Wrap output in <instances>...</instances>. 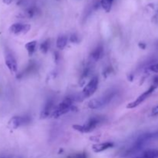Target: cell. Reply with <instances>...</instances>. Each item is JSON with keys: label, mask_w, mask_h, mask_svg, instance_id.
Here are the masks:
<instances>
[{"label": "cell", "mask_w": 158, "mask_h": 158, "mask_svg": "<svg viewBox=\"0 0 158 158\" xmlns=\"http://www.w3.org/2000/svg\"><path fill=\"white\" fill-rule=\"evenodd\" d=\"M117 94V90L110 89L109 91H106L105 94H103L101 97L91 100L88 103V107L91 110H97L104 107L110 103H111Z\"/></svg>", "instance_id": "6da1fadb"}, {"label": "cell", "mask_w": 158, "mask_h": 158, "mask_svg": "<svg viewBox=\"0 0 158 158\" xmlns=\"http://www.w3.org/2000/svg\"><path fill=\"white\" fill-rule=\"evenodd\" d=\"M57 1H59V0H57Z\"/></svg>", "instance_id": "4316f807"}, {"label": "cell", "mask_w": 158, "mask_h": 158, "mask_svg": "<svg viewBox=\"0 0 158 158\" xmlns=\"http://www.w3.org/2000/svg\"><path fill=\"white\" fill-rule=\"evenodd\" d=\"M104 120L105 118L103 116H93L84 124H75L73 126V128L75 131L82 133V134H86V133L92 132L93 131H94L95 128L101 124Z\"/></svg>", "instance_id": "7a4b0ae2"}, {"label": "cell", "mask_w": 158, "mask_h": 158, "mask_svg": "<svg viewBox=\"0 0 158 158\" xmlns=\"http://www.w3.org/2000/svg\"><path fill=\"white\" fill-rule=\"evenodd\" d=\"M36 46H37V41L35 40H32V41L28 42L26 45H25V48L27 50L28 54L29 56H32L34 54V52L36 50Z\"/></svg>", "instance_id": "5bb4252c"}, {"label": "cell", "mask_w": 158, "mask_h": 158, "mask_svg": "<svg viewBox=\"0 0 158 158\" xmlns=\"http://www.w3.org/2000/svg\"><path fill=\"white\" fill-rule=\"evenodd\" d=\"M148 70L151 71V72L158 73V63H154V64H152L151 65V66H148Z\"/></svg>", "instance_id": "ffe728a7"}, {"label": "cell", "mask_w": 158, "mask_h": 158, "mask_svg": "<svg viewBox=\"0 0 158 158\" xmlns=\"http://www.w3.org/2000/svg\"><path fill=\"white\" fill-rule=\"evenodd\" d=\"M104 56V48L102 44H98L90 52V60L93 62H97Z\"/></svg>", "instance_id": "30bf717a"}, {"label": "cell", "mask_w": 158, "mask_h": 158, "mask_svg": "<svg viewBox=\"0 0 158 158\" xmlns=\"http://www.w3.org/2000/svg\"><path fill=\"white\" fill-rule=\"evenodd\" d=\"M141 156H143L144 158H158V150H146L142 153Z\"/></svg>", "instance_id": "9a60e30c"}, {"label": "cell", "mask_w": 158, "mask_h": 158, "mask_svg": "<svg viewBox=\"0 0 158 158\" xmlns=\"http://www.w3.org/2000/svg\"><path fill=\"white\" fill-rule=\"evenodd\" d=\"M158 87V76L155 77L154 78V80H153L152 84L151 85V86L149 87V89H147L145 92H143L141 95L139 96L135 100H134L131 103H128L127 106V109H134V108L137 107L139 105L141 104L143 102H144L155 91V89Z\"/></svg>", "instance_id": "277c9868"}, {"label": "cell", "mask_w": 158, "mask_h": 158, "mask_svg": "<svg viewBox=\"0 0 158 158\" xmlns=\"http://www.w3.org/2000/svg\"><path fill=\"white\" fill-rule=\"evenodd\" d=\"M55 107V101H54L53 99H48L46 103H45L43 110L41 112L42 118H46V117L52 115Z\"/></svg>", "instance_id": "9c48e42d"}, {"label": "cell", "mask_w": 158, "mask_h": 158, "mask_svg": "<svg viewBox=\"0 0 158 158\" xmlns=\"http://www.w3.org/2000/svg\"><path fill=\"white\" fill-rule=\"evenodd\" d=\"M5 63H6V65L8 67V69L10 70L12 73H16L17 69H18V65H17V62L15 56L10 52H7L6 53Z\"/></svg>", "instance_id": "ba28073f"}, {"label": "cell", "mask_w": 158, "mask_h": 158, "mask_svg": "<svg viewBox=\"0 0 158 158\" xmlns=\"http://www.w3.org/2000/svg\"><path fill=\"white\" fill-rule=\"evenodd\" d=\"M99 85V78L98 77L95 76V77H92V78L89 80V81L88 82L87 84L84 86L83 91H82V94L80 95V97L83 99L89 98L91 96L94 95L95 94V92L97 91V88H98Z\"/></svg>", "instance_id": "5b68a950"}, {"label": "cell", "mask_w": 158, "mask_h": 158, "mask_svg": "<svg viewBox=\"0 0 158 158\" xmlns=\"http://www.w3.org/2000/svg\"><path fill=\"white\" fill-rule=\"evenodd\" d=\"M36 11L37 9L35 8H29L24 12V16L27 17V18H32L36 13Z\"/></svg>", "instance_id": "ac0fdd59"}, {"label": "cell", "mask_w": 158, "mask_h": 158, "mask_svg": "<svg viewBox=\"0 0 158 158\" xmlns=\"http://www.w3.org/2000/svg\"><path fill=\"white\" fill-rule=\"evenodd\" d=\"M49 48H50V40H45L43 43H42L41 44H40V51L44 54L47 53L48 51L49 50Z\"/></svg>", "instance_id": "e0dca14e"}, {"label": "cell", "mask_w": 158, "mask_h": 158, "mask_svg": "<svg viewBox=\"0 0 158 158\" xmlns=\"http://www.w3.org/2000/svg\"><path fill=\"white\" fill-rule=\"evenodd\" d=\"M2 1H3V2L5 3V4H6V5H10L11 3H12V0H2Z\"/></svg>", "instance_id": "cb8c5ba5"}, {"label": "cell", "mask_w": 158, "mask_h": 158, "mask_svg": "<svg viewBox=\"0 0 158 158\" xmlns=\"http://www.w3.org/2000/svg\"><path fill=\"white\" fill-rule=\"evenodd\" d=\"M69 41L71 42L72 43H78L80 40H79L78 35H77L76 34H72V35L69 36Z\"/></svg>", "instance_id": "44dd1931"}, {"label": "cell", "mask_w": 158, "mask_h": 158, "mask_svg": "<svg viewBox=\"0 0 158 158\" xmlns=\"http://www.w3.org/2000/svg\"><path fill=\"white\" fill-rule=\"evenodd\" d=\"M1 158H9V157H1Z\"/></svg>", "instance_id": "484cf974"}, {"label": "cell", "mask_w": 158, "mask_h": 158, "mask_svg": "<svg viewBox=\"0 0 158 158\" xmlns=\"http://www.w3.org/2000/svg\"><path fill=\"white\" fill-rule=\"evenodd\" d=\"M114 143L113 142H104V143H97V144L93 145L92 149L94 152L95 153H100L103 151H106V150L110 149V148H114Z\"/></svg>", "instance_id": "7c38bea8"}, {"label": "cell", "mask_w": 158, "mask_h": 158, "mask_svg": "<svg viewBox=\"0 0 158 158\" xmlns=\"http://www.w3.org/2000/svg\"><path fill=\"white\" fill-rule=\"evenodd\" d=\"M151 116H154V117L158 116V105L157 106H154L152 109V110H151Z\"/></svg>", "instance_id": "7402d4cb"}, {"label": "cell", "mask_w": 158, "mask_h": 158, "mask_svg": "<svg viewBox=\"0 0 158 158\" xmlns=\"http://www.w3.org/2000/svg\"><path fill=\"white\" fill-rule=\"evenodd\" d=\"M31 29V26L29 24H24V23H14L9 27V32L14 35H25L29 32Z\"/></svg>", "instance_id": "52a82bcc"}, {"label": "cell", "mask_w": 158, "mask_h": 158, "mask_svg": "<svg viewBox=\"0 0 158 158\" xmlns=\"http://www.w3.org/2000/svg\"><path fill=\"white\" fill-rule=\"evenodd\" d=\"M69 38L66 35H59L56 40V47L60 49H63L67 45Z\"/></svg>", "instance_id": "4fadbf2b"}, {"label": "cell", "mask_w": 158, "mask_h": 158, "mask_svg": "<svg viewBox=\"0 0 158 158\" xmlns=\"http://www.w3.org/2000/svg\"><path fill=\"white\" fill-rule=\"evenodd\" d=\"M31 117L29 116H14L8 122V127L11 130H15L22 126L29 124Z\"/></svg>", "instance_id": "8992f818"}, {"label": "cell", "mask_w": 158, "mask_h": 158, "mask_svg": "<svg viewBox=\"0 0 158 158\" xmlns=\"http://www.w3.org/2000/svg\"><path fill=\"white\" fill-rule=\"evenodd\" d=\"M75 100V98H72V97H66L61 103L56 106L51 117L54 118H58L73 110L74 109H76L75 106L73 105V102Z\"/></svg>", "instance_id": "3957f363"}, {"label": "cell", "mask_w": 158, "mask_h": 158, "mask_svg": "<svg viewBox=\"0 0 158 158\" xmlns=\"http://www.w3.org/2000/svg\"><path fill=\"white\" fill-rule=\"evenodd\" d=\"M67 158H88L87 154L85 152H80L77 153V154H73L72 155H69Z\"/></svg>", "instance_id": "d6986e66"}, {"label": "cell", "mask_w": 158, "mask_h": 158, "mask_svg": "<svg viewBox=\"0 0 158 158\" xmlns=\"http://www.w3.org/2000/svg\"><path fill=\"white\" fill-rule=\"evenodd\" d=\"M93 71L94 70H93V66L91 63H88L86 65V66H84L80 78V84L81 86H83L85 84L86 80L90 77V76L93 73Z\"/></svg>", "instance_id": "8fae6325"}, {"label": "cell", "mask_w": 158, "mask_h": 158, "mask_svg": "<svg viewBox=\"0 0 158 158\" xmlns=\"http://www.w3.org/2000/svg\"><path fill=\"white\" fill-rule=\"evenodd\" d=\"M114 0H100V6L106 11V12H110L112 8L113 2Z\"/></svg>", "instance_id": "2e32d148"}, {"label": "cell", "mask_w": 158, "mask_h": 158, "mask_svg": "<svg viewBox=\"0 0 158 158\" xmlns=\"http://www.w3.org/2000/svg\"><path fill=\"white\" fill-rule=\"evenodd\" d=\"M138 46H139V47H140V48H141V49H144L145 48H146V46H147V45L145 44L144 43H141V42H140V43H139Z\"/></svg>", "instance_id": "603a6c76"}, {"label": "cell", "mask_w": 158, "mask_h": 158, "mask_svg": "<svg viewBox=\"0 0 158 158\" xmlns=\"http://www.w3.org/2000/svg\"><path fill=\"white\" fill-rule=\"evenodd\" d=\"M132 158H144V157H143V156H141V155H140V156H139V157H132Z\"/></svg>", "instance_id": "d4e9b609"}]
</instances>
